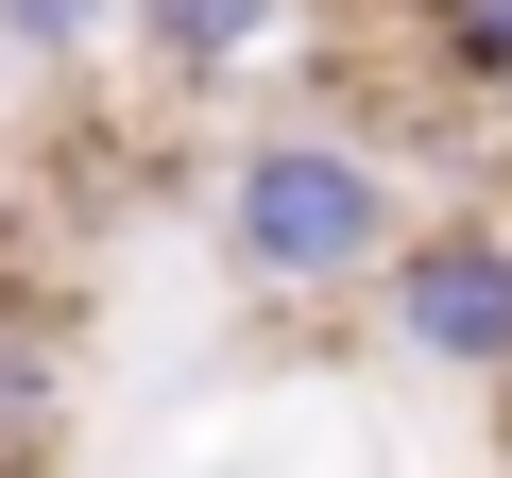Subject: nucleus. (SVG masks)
<instances>
[{
  "label": "nucleus",
  "instance_id": "1",
  "mask_svg": "<svg viewBox=\"0 0 512 478\" xmlns=\"http://www.w3.org/2000/svg\"><path fill=\"white\" fill-rule=\"evenodd\" d=\"M393 239H410V205H393V171H376L359 137H325V120L239 137V171H222V257H239V291H274V308L376 291Z\"/></svg>",
  "mask_w": 512,
  "mask_h": 478
},
{
  "label": "nucleus",
  "instance_id": "2",
  "mask_svg": "<svg viewBox=\"0 0 512 478\" xmlns=\"http://www.w3.org/2000/svg\"><path fill=\"white\" fill-rule=\"evenodd\" d=\"M376 325L427 376H512V222H410L376 257Z\"/></svg>",
  "mask_w": 512,
  "mask_h": 478
},
{
  "label": "nucleus",
  "instance_id": "3",
  "mask_svg": "<svg viewBox=\"0 0 512 478\" xmlns=\"http://www.w3.org/2000/svg\"><path fill=\"white\" fill-rule=\"evenodd\" d=\"M52 444H69V308L0 291V461H52Z\"/></svg>",
  "mask_w": 512,
  "mask_h": 478
},
{
  "label": "nucleus",
  "instance_id": "4",
  "mask_svg": "<svg viewBox=\"0 0 512 478\" xmlns=\"http://www.w3.org/2000/svg\"><path fill=\"white\" fill-rule=\"evenodd\" d=\"M120 35L171 69V86H222V69H256L291 35V0H120Z\"/></svg>",
  "mask_w": 512,
  "mask_h": 478
},
{
  "label": "nucleus",
  "instance_id": "5",
  "mask_svg": "<svg viewBox=\"0 0 512 478\" xmlns=\"http://www.w3.org/2000/svg\"><path fill=\"white\" fill-rule=\"evenodd\" d=\"M103 35H120V0H0V52H35V69H69Z\"/></svg>",
  "mask_w": 512,
  "mask_h": 478
},
{
  "label": "nucleus",
  "instance_id": "6",
  "mask_svg": "<svg viewBox=\"0 0 512 478\" xmlns=\"http://www.w3.org/2000/svg\"><path fill=\"white\" fill-rule=\"evenodd\" d=\"M0 478H52V461H0Z\"/></svg>",
  "mask_w": 512,
  "mask_h": 478
}]
</instances>
